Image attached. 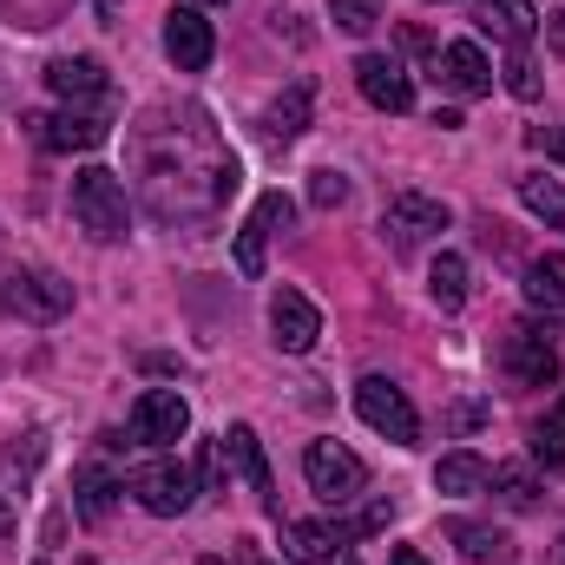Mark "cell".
I'll return each mask as SVG.
<instances>
[{
	"label": "cell",
	"mask_w": 565,
	"mask_h": 565,
	"mask_svg": "<svg viewBox=\"0 0 565 565\" xmlns=\"http://www.w3.org/2000/svg\"><path fill=\"white\" fill-rule=\"evenodd\" d=\"M388 565H427V559L415 553V546H388Z\"/></svg>",
	"instance_id": "35"
},
{
	"label": "cell",
	"mask_w": 565,
	"mask_h": 565,
	"mask_svg": "<svg viewBox=\"0 0 565 565\" xmlns=\"http://www.w3.org/2000/svg\"><path fill=\"white\" fill-rule=\"evenodd\" d=\"M309 198H316L322 211H335V204L349 198V178H342V171H316V184H309Z\"/></svg>",
	"instance_id": "32"
},
{
	"label": "cell",
	"mask_w": 565,
	"mask_h": 565,
	"mask_svg": "<svg viewBox=\"0 0 565 565\" xmlns=\"http://www.w3.org/2000/svg\"><path fill=\"white\" fill-rule=\"evenodd\" d=\"M473 20L480 33H493L500 46H526L540 33V7L533 0H473Z\"/></svg>",
	"instance_id": "19"
},
{
	"label": "cell",
	"mask_w": 565,
	"mask_h": 565,
	"mask_svg": "<svg viewBox=\"0 0 565 565\" xmlns=\"http://www.w3.org/2000/svg\"><path fill=\"white\" fill-rule=\"evenodd\" d=\"M500 73H507V93H513V99H540V66H533V53H526V46H513Z\"/></svg>",
	"instance_id": "31"
},
{
	"label": "cell",
	"mask_w": 565,
	"mask_h": 565,
	"mask_svg": "<svg viewBox=\"0 0 565 565\" xmlns=\"http://www.w3.org/2000/svg\"><path fill=\"white\" fill-rule=\"evenodd\" d=\"M224 460L250 480V493L264 500V513H277V480H270V460H264V440L250 434V427H224Z\"/></svg>",
	"instance_id": "16"
},
{
	"label": "cell",
	"mask_w": 565,
	"mask_h": 565,
	"mask_svg": "<svg viewBox=\"0 0 565 565\" xmlns=\"http://www.w3.org/2000/svg\"><path fill=\"white\" fill-rule=\"evenodd\" d=\"M26 126H33V139L46 145V151H99V145H106V119H99V113H79V106H66V113H33Z\"/></svg>",
	"instance_id": "12"
},
{
	"label": "cell",
	"mask_w": 565,
	"mask_h": 565,
	"mask_svg": "<svg viewBox=\"0 0 565 565\" xmlns=\"http://www.w3.org/2000/svg\"><path fill=\"white\" fill-rule=\"evenodd\" d=\"M119 493H126V480H119L113 467H99V460H86V467L73 473V513H79L86 526H99V520H113V507H119Z\"/></svg>",
	"instance_id": "18"
},
{
	"label": "cell",
	"mask_w": 565,
	"mask_h": 565,
	"mask_svg": "<svg viewBox=\"0 0 565 565\" xmlns=\"http://www.w3.org/2000/svg\"><path fill=\"white\" fill-rule=\"evenodd\" d=\"M132 493H139L145 513H158V520H178V513H191V500H198V480H191V467H184V460H145L139 473H132Z\"/></svg>",
	"instance_id": "6"
},
{
	"label": "cell",
	"mask_w": 565,
	"mask_h": 565,
	"mask_svg": "<svg viewBox=\"0 0 565 565\" xmlns=\"http://www.w3.org/2000/svg\"><path fill=\"white\" fill-rule=\"evenodd\" d=\"M526 145H533V151H546V158H565V126H533Z\"/></svg>",
	"instance_id": "33"
},
{
	"label": "cell",
	"mask_w": 565,
	"mask_h": 565,
	"mask_svg": "<svg viewBox=\"0 0 565 565\" xmlns=\"http://www.w3.org/2000/svg\"><path fill=\"white\" fill-rule=\"evenodd\" d=\"M546 40H553V53H565V13H546Z\"/></svg>",
	"instance_id": "34"
},
{
	"label": "cell",
	"mask_w": 565,
	"mask_h": 565,
	"mask_svg": "<svg viewBox=\"0 0 565 565\" xmlns=\"http://www.w3.org/2000/svg\"><path fill=\"white\" fill-rule=\"evenodd\" d=\"M434 73H440V86H447L454 99H487V93H493V66H487V53H480L473 40L440 46V53H434Z\"/></svg>",
	"instance_id": "13"
},
{
	"label": "cell",
	"mask_w": 565,
	"mask_h": 565,
	"mask_svg": "<svg viewBox=\"0 0 565 565\" xmlns=\"http://www.w3.org/2000/svg\"><path fill=\"white\" fill-rule=\"evenodd\" d=\"M13 540V513H7V500H0V546Z\"/></svg>",
	"instance_id": "36"
},
{
	"label": "cell",
	"mask_w": 565,
	"mask_h": 565,
	"mask_svg": "<svg viewBox=\"0 0 565 565\" xmlns=\"http://www.w3.org/2000/svg\"><path fill=\"white\" fill-rule=\"evenodd\" d=\"M533 454H540L546 467H559V460H565V395L546 408V422L533 427Z\"/></svg>",
	"instance_id": "29"
},
{
	"label": "cell",
	"mask_w": 565,
	"mask_h": 565,
	"mask_svg": "<svg viewBox=\"0 0 565 565\" xmlns=\"http://www.w3.org/2000/svg\"><path fill=\"white\" fill-rule=\"evenodd\" d=\"M349 546V526H316V520H282V559L289 565H335Z\"/></svg>",
	"instance_id": "17"
},
{
	"label": "cell",
	"mask_w": 565,
	"mask_h": 565,
	"mask_svg": "<svg viewBox=\"0 0 565 565\" xmlns=\"http://www.w3.org/2000/svg\"><path fill=\"white\" fill-rule=\"evenodd\" d=\"M302 480H309V493H316L322 507H349V500H362L369 467H362L342 440H309V447H302Z\"/></svg>",
	"instance_id": "3"
},
{
	"label": "cell",
	"mask_w": 565,
	"mask_h": 565,
	"mask_svg": "<svg viewBox=\"0 0 565 565\" xmlns=\"http://www.w3.org/2000/svg\"><path fill=\"white\" fill-rule=\"evenodd\" d=\"M309 99H316V86H309V79H296V86L282 93L277 106L264 113V126H270V139H296V132L309 126Z\"/></svg>",
	"instance_id": "24"
},
{
	"label": "cell",
	"mask_w": 565,
	"mask_h": 565,
	"mask_svg": "<svg viewBox=\"0 0 565 565\" xmlns=\"http://www.w3.org/2000/svg\"><path fill=\"white\" fill-rule=\"evenodd\" d=\"M289 217H296V204H289L282 191H264V198L250 204V217H244V231H237V270H244V277H264V250H270L277 231H289Z\"/></svg>",
	"instance_id": "8"
},
{
	"label": "cell",
	"mask_w": 565,
	"mask_h": 565,
	"mask_svg": "<svg viewBox=\"0 0 565 565\" xmlns=\"http://www.w3.org/2000/svg\"><path fill=\"white\" fill-rule=\"evenodd\" d=\"M342 565H355V559H342Z\"/></svg>",
	"instance_id": "38"
},
{
	"label": "cell",
	"mask_w": 565,
	"mask_h": 565,
	"mask_svg": "<svg viewBox=\"0 0 565 565\" xmlns=\"http://www.w3.org/2000/svg\"><path fill=\"white\" fill-rule=\"evenodd\" d=\"M164 53H171L178 73H204V66L217 60V33H211V20H204L198 7H171V13H164Z\"/></svg>",
	"instance_id": "9"
},
{
	"label": "cell",
	"mask_w": 565,
	"mask_h": 565,
	"mask_svg": "<svg viewBox=\"0 0 565 565\" xmlns=\"http://www.w3.org/2000/svg\"><path fill=\"white\" fill-rule=\"evenodd\" d=\"M184 434H191V408H184L178 388H145L139 402H132V440L139 447H171Z\"/></svg>",
	"instance_id": "7"
},
{
	"label": "cell",
	"mask_w": 565,
	"mask_h": 565,
	"mask_svg": "<svg viewBox=\"0 0 565 565\" xmlns=\"http://www.w3.org/2000/svg\"><path fill=\"white\" fill-rule=\"evenodd\" d=\"M270 329H277L282 355H309L316 335H322V316H316V302H309L302 289H277V296H270Z\"/></svg>",
	"instance_id": "15"
},
{
	"label": "cell",
	"mask_w": 565,
	"mask_h": 565,
	"mask_svg": "<svg viewBox=\"0 0 565 565\" xmlns=\"http://www.w3.org/2000/svg\"><path fill=\"white\" fill-rule=\"evenodd\" d=\"M139 171L145 204L158 217H211L237 191V158L217 145L204 113H178V119H164V132H145Z\"/></svg>",
	"instance_id": "1"
},
{
	"label": "cell",
	"mask_w": 565,
	"mask_h": 565,
	"mask_svg": "<svg viewBox=\"0 0 565 565\" xmlns=\"http://www.w3.org/2000/svg\"><path fill=\"white\" fill-rule=\"evenodd\" d=\"M329 20L342 33H375L382 26V0H329Z\"/></svg>",
	"instance_id": "30"
},
{
	"label": "cell",
	"mask_w": 565,
	"mask_h": 565,
	"mask_svg": "<svg viewBox=\"0 0 565 565\" xmlns=\"http://www.w3.org/2000/svg\"><path fill=\"white\" fill-rule=\"evenodd\" d=\"M447 540L467 553L473 565H507L520 546H513V533H500V526H480V520H454L447 526Z\"/></svg>",
	"instance_id": "21"
},
{
	"label": "cell",
	"mask_w": 565,
	"mask_h": 565,
	"mask_svg": "<svg viewBox=\"0 0 565 565\" xmlns=\"http://www.w3.org/2000/svg\"><path fill=\"white\" fill-rule=\"evenodd\" d=\"M73 217H79V231H86V237L119 244V237H126V224H132V204H126L119 171H106V164L73 171Z\"/></svg>",
	"instance_id": "2"
},
{
	"label": "cell",
	"mask_w": 565,
	"mask_h": 565,
	"mask_svg": "<svg viewBox=\"0 0 565 565\" xmlns=\"http://www.w3.org/2000/svg\"><path fill=\"white\" fill-rule=\"evenodd\" d=\"M520 204H526L540 224L565 231V184H559V178H546V171H526V178H520Z\"/></svg>",
	"instance_id": "22"
},
{
	"label": "cell",
	"mask_w": 565,
	"mask_h": 565,
	"mask_svg": "<svg viewBox=\"0 0 565 565\" xmlns=\"http://www.w3.org/2000/svg\"><path fill=\"white\" fill-rule=\"evenodd\" d=\"M500 369H507L520 388H553V382H559L553 329H540V322H520V329L507 335V349H500Z\"/></svg>",
	"instance_id": "5"
},
{
	"label": "cell",
	"mask_w": 565,
	"mask_h": 565,
	"mask_svg": "<svg viewBox=\"0 0 565 565\" xmlns=\"http://www.w3.org/2000/svg\"><path fill=\"white\" fill-rule=\"evenodd\" d=\"M355 86H362V99H369L375 113H415V79H408L402 60H388V53H362V60H355Z\"/></svg>",
	"instance_id": "10"
},
{
	"label": "cell",
	"mask_w": 565,
	"mask_h": 565,
	"mask_svg": "<svg viewBox=\"0 0 565 565\" xmlns=\"http://www.w3.org/2000/svg\"><path fill=\"white\" fill-rule=\"evenodd\" d=\"M7 302H13L26 322H60V316L73 309V282L53 277V270H20L13 289H7Z\"/></svg>",
	"instance_id": "14"
},
{
	"label": "cell",
	"mask_w": 565,
	"mask_h": 565,
	"mask_svg": "<svg viewBox=\"0 0 565 565\" xmlns=\"http://www.w3.org/2000/svg\"><path fill=\"white\" fill-rule=\"evenodd\" d=\"M454 224V211L440 204V198H422V191H395L388 198V211H382V231H395V244L408 250V244H422V237H440Z\"/></svg>",
	"instance_id": "11"
},
{
	"label": "cell",
	"mask_w": 565,
	"mask_h": 565,
	"mask_svg": "<svg viewBox=\"0 0 565 565\" xmlns=\"http://www.w3.org/2000/svg\"><path fill=\"white\" fill-rule=\"evenodd\" d=\"M427 296H434L440 309H460V302H467V257L440 250V257H434V270H427Z\"/></svg>",
	"instance_id": "27"
},
{
	"label": "cell",
	"mask_w": 565,
	"mask_h": 565,
	"mask_svg": "<svg viewBox=\"0 0 565 565\" xmlns=\"http://www.w3.org/2000/svg\"><path fill=\"white\" fill-rule=\"evenodd\" d=\"M487 473H493V467H487L480 454H447V460L434 467V487H440V493H480Z\"/></svg>",
	"instance_id": "26"
},
{
	"label": "cell",
	"mask_w": 565,
	"mask_h": 565,
	"mask_svg": "<svg viewBox=\"0 0 565 565\" xmlns=\"http://www.w3.org/2000/svg\"><path fill=\"white\" fill-rule=\"evenodd\" d=\"M40 460H46V434H20V440H7V454H0V473H7V487L20 493V487L40 473Z\"/></svg>",
	"instance_id": "25"
},
{
	"label": "cell",
	"mask_w": 565,
	"mask_h": 565,
	"mask_svg": "<svg viewBox=\"0 0 565 565\" xmlns=\"http://www.w3.org/2000/svg\"><path fill=\"white\" fill-rule=\"evenodd\" d=\"M553 565H565V540H559V546H553Z\"/></svg>",
	"instance_id": "37"
},
{
	"label": "cell",
	"mask_w": 565,
	"mask_h": 565,
	"mask_svg": "<svg viewBox=\"0 0 565 565\" xmlns=\"http://www.w3.org/2000/svg\"><path fill=\"white\" fill-rule=\"evenodd\" d=\"M526 302L533 309H565V250L526 264Z\"/></svg>",
	"instance_id": "23"
},
{
	"label": "cell",
	"mask_w": 565,
	"mask_h": 565,
	"mask_svg": "<svg viewBox=\"0 0 565 565\" xmlns=\"http://www.w3.org/2000/svg\"><path fill=\"white\" fill-rule=\"evenodd\" d=\"M487 487L513 507V513H526V507H540V480H533V467H493L487 473Z\"/></svg>",
	"instance_id": "28"
},
{
	"label": "cell",
	"mask_w": 565,
	"mask_h": 565,
	"mask_svg": "<svg viewBox=\"0 0 565 565\" xmlns=\"http://www.w3.org/2000/svg\"><path fill=\"white\" fill-rule=\"evenodd\" d=\"M355 415L375 427V434H388L395 447H415V440H422V415H415V402H408L388 375H362V382H355Z\"/></svg>",
	"instance_id": "4"
},
{
	"label": "cell",
	"mask_w": 565,
	"mask_h": 565,
	"mask_svg": "<svg viewBox=\"0 0 565 565\" xmlns=\"http://www.w3.org/2000/svg\"><path fill=\"white\" fill-rule=\"evenodd\" d=\"M46 86H53L66 106H79V99H106V93H113L106 66L86 60V53H79V60H53V66H46Z\"/></svg>",
	"instance_id": "20"
}]
</instances>
